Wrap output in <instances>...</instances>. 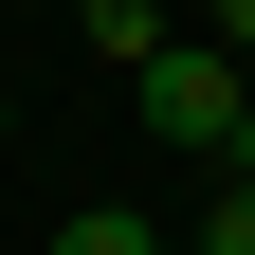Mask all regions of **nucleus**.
Returning a JSON list of instances; mask_svg holds the SVG:
<instances>
[{"label":"nucleus","instance_id":"7","mask_svg":"<svg viewBox=\"0 0 255 255\" xmlns=\"http://www.w3.org/2000/svg\"><path fill=\"white\" fill-rule=\"evenodd\" d=\"M0 128H18V110H0Z\"/></svg>","mask_w":255,"mask_h":255},{"label":"nucleus","instance_id":"4","mask_svg":"<svg viewBox=\"0 0 255 255\" xmlns=\"http://www.w3.org/2000/svg\"><path fill=\"white\" fill-rule=\"evenodd\" d=\"M201 55H237V73H255V0H201Z\"/></svg>","mask_w":255,"mask_h":255},{"label":"nucleus","instance_id":"6","mask_svg":"<svg viewBox=\"0 0 255 255\" xmlns=\"http://www.w3.org/2000/svg\"><path fill=\"white\" fill-rule=\"evenodd\" d=\"M219 164H237V182H255V91H237V146H219Z\"/></svg>","mask_w":255,"mask_h":255},{"label":"nucleus","instance_id":"3","mask_svg":"<svg viewBox=\"0 0 255 255\" xmlns=\"http://www.w3.org/2000/svg\"><path fill=\"white\" fill-rule=\"evenodd\" d=\"M73 18H91V55H146L164 37V0H73Z\"/></svg>","mask_w":255,"mask_h":255},{"label":"nucleus","instance_id":"1","mask_svg":"<svg viewBox=\"0 0 255 255\" xmlns=\"http://www.w3.org/2000/svg\"><path fill=\"white\" fill-rule=\"evenodd\" d=\"M128 73H146V128H164V146H201V164L237 146V91H255L237 55H201V37H146Z\"/></svg>","mask_w":255,"mask_h":255},{"label":"nucleus","instance_id":"2","mask_svg":"<svg viewBox=\"0 0 255 255\" xmlns=\"http://www.w3.org/2000/svg\"><path fill=\"white\" fill-rule=\"evenodd\" d=\"M55 255H164V237H146L128 201H91V219H55Z\"/></svg>","mask_w":255,"mask_h":255},{"label":"nucleus","instance_id":"5","mask_svg":"<svg viewBox=\"0 0 255 255\" xmlns=\"http://www.w3.org/2000/svg\"><path fill=\"white\" fill-rule=\"evenodd\" d=\"M201 255H255V182H237V201H201Z\"/></svg>","mask_w":255,"mask_h":255}]
</instances>
